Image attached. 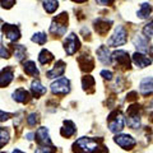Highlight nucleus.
<instances>
[{
    "label": "nucleus",
    "mask_w": 153,
    "mask_h": 153,
    "mask_svg": "<svg viewBox=\"0 0 153 153\" xmlns=\"http://www.w3.org/2000/svg\"><path fill=\"white\" fill-rule=\"evenodd\" d=\"M66 30H68V14L66 13H61L60 16L52 19V23L50 26V32L52 35L61 37L65 35Z\"/></svg>",
    "instance_id": "2"
},
{
    "label": "nucleus",
    "mask_w": 153,
    "mask_h": 153,
    "mask_svg": "<svg viewBox=\"0 0 153 153\" xmlns=\"http://www.w3.org/2000/svg\"><path fill=\"white\" fill-rule=\"evenodd\" d=\"M9 117H10V114L4 112V111L0 110V121H5V120H8Z\"/></svg>",
    "instance_id": "37"
},
{
    "label": "nucleus",
    "mask_w": 153,
    "mask_h": 153,
    "mask_svg": "<svg viewBox=\"0 0 153 153\" xmlns=\"http://www.w3.org/2000/svg\"><path fill=\"white\" fill-rule=\"evenodd\" d=\"M78 64H79L82 71H91L94 66V61L92 59V56L83 54L78 57Z\"/></svg>",
    "instance_id": "17"
},
{
    "label": "nucleus",
    "mask_w": 153,
    "mask_h": 153,
    "mask_svg": "<svg viewBox=\"0 0 153 153\" xmlns=\"http://www.w3.org/2000/svg\"><path fill=\"white\" fill-rule=\"evenodd\" d=\"M100 151V149H98ZM98 151H96V152H93V153H100ZM101 153H107V149H106V147H105V149H103V152H101Z\"/></svg>",
    "instance_id": "39"
},
{
    "label": "nucleus",
    "mask_w": 153,
    "mask_h": 153,
    "mask_svg": "<svg viewBox=\"0 0 153 153\" xmlns=\"http://www.w3.org/2000/svg\"><path fill=\"white\" fill-rule=\"evenodd\" d=\"M107 125L111 133H120L125 126V119H124L123 112L117 110L112 111L107 117Z\"/></svg>",
    "instance_id": "3"
},
{
    "label": "nucleus",
    "mask_w": 153,
    "mask_h": 153,
    "mask_svg": "<svg viewBox=\"0 0 153 153\" xmlns=\"http://www.w3.org/2000/svg\"><path fill=\"white\" fill-rule=\"evenodd\" d=\"M111 60H114L119 68L123 69H129L130 68V57L129 54L124 50H117L114 54H111Z\"/></svg>",
    "instance_id": "7"
},
{
    "label": "nucleus",
    "mask_w": 153,
    "mask_h": 153,
    "mask_svg": "<svg viewBox=\"0 0 153 153\" xmlns=\"http://www.w3.org/2000/svg\"><path fill=\"white\" fill-rule=\"evenodd\" d=\"M128 41V32L123 26H117L115 28L114 35L107 40V45L111 47H117L121 45H125Z\"/></svg>",
    "instance_id": "4"
},
{
    "label": "nucleus",
    "mask_w": 153,
    "mask_h": 153,
    "mask_svg": "<svg viewBox=\"0 0 153 153\" xmlns=\"http://www.w3.org/2000/svg\"><path fill=\"white\" fill-rule=\"evenodd\" d=\"M115 0H96V3L100 4V5H105V7H107V5H111V4H114Z\"/></svg>",
    "instance_id": "36"
},
{
    "label": "nucleus",
    "mask_w": 153,
    "mask_h": 153,
    "mask_svg": "<svg viewBox=\"0 0 153 153\" xmlns=\"http://www.w3.org/2000/svg\"><path fill=\"white\" fill-rule=\"evenodd\" d=\"M13 100L16 102H19V103H27L31 100V96H30V92L26 91L25 88H18V89L14 91Z\"/></svg>",
    "instance_id": "19"
},
{
    "label": "nucleus",
    "mask_w": 153,
    "mask_h": 153,
    "mask_svg": "<svg viewBox=\"0 0 153 153\" xmlns=\"http://www.w3.org/2000/svg\"><path fill=\"white\" fill-rule=\"evenodd\" d=\"M76 131V128L74 125V123L73 121H70V120H66L64 121V126L60 129V134L63 135L64 138H69L71 135H74Z\"/></svg>",
    "instance_id": "21"
},
{
    "label": "nucleus",
    "mask_w": 153,
    "mask_h": 153,
    "mask_svg": "<svg viewBox=\"0 0 153 153\" xmlns=\"http://www.w3.org/2000/svg\"><path fill=\"white\" fill-rule=\"evenodd\" d=\"M3 32H4V35L7 36L8 40L12 42H16L21 38V31L14 25H7V23L3 25Z\"/></svg>",
    "instance_id": "11"
},
{
    "label": "nucleus",
    "mask_w": 153,
    "mask_h": 153,
    "mask_svg": "<svg viewBox=\"0 0 153 153\" xmlns=\"http://www.w3.org/2000/svg\"><path fill=\"white\" fill-rule=\"evenodd\" d=\"M97 57H98V60L101 61L103 65H110V64L112 63L110 50H108V47L105 46V45L100 46L98 49H97Z\"/></svg>",
    "instance_id": "18"
},
{
    "label": "nucleus",
    "mask_w": 153,
    "mask_h": 153,
    "mask_svg": "<svg viewBox=\"0 0 153 153\" xmlns=\"http://www.w3.org/2000/svg\"><path fill=\"white\" fill-rule=\"evenodd\" d=\"M9 138H10V134H9V130L5 128H0V149L3 147H5L9 142Z\"/></svg>",
    "instance_id": "27"
},
{
    "label": "nucleus",
    "mask_w": 153,
    "mask_h": 153,
    "mask_svg": "<svg viewBox=\"0 0 153 153\" xmlns=\"http://www.w3.org/2000/svg\"><path fill=\"white\" fill-rule=\"evenodd\" d=\"M51 92L54 94H61V96L68 94L70 92V80L65 78V76L55 80L51 84Z\"/></svg>",
    "instance_id": "6"
},
{
    "label": "nucleus",
    "mask_w": 153,
    "mask_h": 153,
    "mask_svg": "<svg viewBox=\"0 0 153 153\" xmlns=\"http://www.w3.org/2000/svg\"><path fill=\"white\" fill-rule=\"evenodd\" d=\"M14 4H16V0H0V5L5 9H10Z\"/></svg>",
    "instance_id": "33"
},
{
    "label": "nucleus",
    "mask_w": 153,
    "mask_h": 153,
    "mask_svg": "<svg viewBox=\"0 0 153 153\" xmlns=\"http://www.w3.org/2000/svg\"><path fill=\"white\" fill-rule=\"evenodd\" d=\"M143 36L147 37V38H152V22H149L148 25L144 26V28H143Z\"/></svg>",
    "instance_id": "32"
},
{
    "label": "nucleus",
    "mask_w": 153,
    "mask_h": 153,
    "mask_svg": "<svg viewBox=\"0 0 153 153\" xmlns=\"http://www.w3.org/2000/svg\"><path fill=\"white\" fill-rule=\"evenodd\" d=\"M57 7H59V3H57V0H45L44 1V8L47 13H54Z\"/></svg>",
    "instance_id": "28"
},
{
    "label": "nucleus",
    "mask_w": 153,
    "mask_h": 153,
    "mask_svg": "<svg viewBox=\"0 0 153 153\" xmlns=\"http://www.w3.org/2000/svg\"><path fill=\"white\" fill-rule=\"evenodd\" d=\"M38 123V114L36 112H32L28 115V117H27V124L30 126H36V124Z\"/></svg>",
    "instance_id": "31"
},
{
    "label": "nucleus",
    "mask_w": 153,
    "mask_h": 153,
    "mask_svg": "<svg viewBox=\"0 0 153 153\" xmlns=\"http://www.w3.org/2000/svg\"><path fill=\"white\" fill-rule=\"evenodd\" d=\"M101 75L103 76L105 79H107V80H111L112 79V71H110V70H102L101 71Z\"/></svg>",
    "instance_id": "34"
},
{
    "label": "nucleus",
    "mask_w": 153,
    "mask_h": 153,
    "mask_svg": "<svg viewBox=\"0 0 153 153\" xmlns=\"http://www.w3.org/2000/svg\"><path fill=\"white\" fill-rule=\"evenodd\" d=\"M133 42L139 52H143V54H144V52H148V50H149V52H152V47L148 45V38L144 37L143 35H137L134 37Z\"/></svg>",
    "instance_id": "12"
},
{
    "label": "nucleus",
    "mask_w": 153,
    "mask_h": 153,
    "mask_svg": "<svg viewBox=\"0 0 153 153\" xmlns=\"http://www.w3.org/2000/svg\"><path fill=\"white\" fill-rule=\"evenodd\" d=\"M35 137H36V142H37L38 146H47V147L54 146L52 144V142H51V139H50L49 129L45 128V126L38 128L36 134H35Z\"/></svg>",
    "instance_id": "10"
},
{
    "label": "nucleus",
    "mask_w": 153,
    "mask_h": 153,
    "mask_svg": "<svg viewBox=\"0 0 153 153\" xmlns=\"http://www.w3.org/2000/svg\"><path fill=\"white\" fill-rule=\"evenodd\" d=\"M80 47V41L76 37L75 33H70V35L65 38L64 41V49L68 55H74Z\"/></svg>",
    "instance_id": "9"
},
{
    "label": "nucleus",
    "mask_w": 153,
    "mask_h": 153,
    "mask_svg": "<svg viewBox=\"0 0 153 153\" xmlns=\"http://www.w3.org/2000/svg\"><path fill=\"white\" fill-rule=\"evenodd\" d=\"M111 23H112L111 21H107V19H103V18H98L97 21H94V30L98 35L105 36L110 31Z\"/></svg>",
    "instance_id": "13"
},
{
    "label": "nucleus",
    "mask_w": 153,
    "mask_h": 153,
    "mask_svg": "<svg viewBox=\"0 0 153 153\" xmlns=\"http://www.w3.org/2000/svg\"><path fill=\"white\" fill-rule=\"evenodd\" d=\"M133 61H134V64H135L138 68H146V66L152 64L151 57H148L146 54L139 52V51H137L135 54L133 55Z\"/></svg>",
    "instance_id": "16"
},
{
    "label": "nucleus",
    "mask_w": 153,
    "mask_h": 153,
    "mask_svg": "<svg viewBox=\"0 0 153 153\" xmlns=\"http://www.w3.org/2000/svg\"><path fill=\"white\" fill-rule=\"evenodd\" d=\"M31 40H32V42H36L38 45H45L46 41H47V36L44 32H38V33H35V35L32 36Z\"/></svg>",
    "instance_id": "30"
},
{
    "label": "nucleus",
    "mask_w": 153,
    "mask_h": 153,
    "mask_svg": "<svg viewBox=\"0 0 153 153\" xmlns=\"http://www.w3.org/2000/svg\"><path fill=\"white\" fill-rule=\"evenodd\" d=\"M126 124L131 129H139L140 126V114H139V106L131 105L128 108V116H126Z\"/></svg>",
    "instance_id": "5"
},
{
    "label": "nucleus",
    "mask_w": 153,
    "mask_h": 153,
    "mask_svg": "<svg viewBox=\"0 0 153 153\" xmlns=\"http://www.w3.org/2000/svg\"><path fill=\"white\" fill-rule=\"evenodd\" d=\"M23 69H25L26 74L30 76H38V74H40V71H38L37 66H36V63L32 60L26 61V63L23 64Z\"/></svg>",
    "instance_id": "23"
},
{
    "label": "nucleus",
    "mask_w": 153,
    "mask_h": 153,
    "mask_svg": "<svg viewBox=\"0 0 153 153\" xmlns=\"http://www.w3.org/2000/svg\"><path fill=\"white\" fill-rule=\"evenodd\" d=\"M12 153H25V152H22V151H19V149H16V151H13Z\"/></svg>",
    "instance_id": "40"
},
{
    "label": "nucleus",
    "mask_w": 153,
    "mask_h": 153,
    "mask_svg": "<svg viewBox=\"0 0 153 153\" xmlns=\"http://www.w3.org/2000/svg\"><path fill=\"white\" fill-rule=\"evenodd\" d=\"M71 1H74V3H84V1H87V0H71Z\"/></svg>",
    "instance_id": "38"
},
{
    "label": "nucleus",
    "mask_w": 153,
    "mask_h": 153,
    "mask_svg": "<svg viewBox=\"0 0 153 153\" xmlns=\"http://www.w3.org/2000/svg\"><path fill=\"white\" fill-rule=\"evenodd\" d=\"M151 12H152L151 4L143 3L142 5H140V9H139V10H138V13H137V16H138V18H140V19H147L148 17L151 16Z\"/></svg>",
    "instance_id": "24"
},
{
    "label": "nucleus",
    "mask_w": 153,
    "mask_h": 153,
    "mask_svg": "<svg viewBox=\"0 0 153 153\" xmlns=\"http://www.w3.org/2000/svg\"><path fill=\"white\" fill-rule=\"evenodd\" d=\"M139 91L143 96H149L152 93V76L144 78L139 84Z\"/></svg>",
    "instance_id": "22"
},
{
    "label": "nucleus",
    "mask_w": 153,
    "mask_h": 153,
    "mask_svg": "<svg viewBox=\"0 0 153 153\" xmlns=\"http://www.w3.org/2000/svg\"><path fill=\"white\" fill-rule=\"evenodd\" d=\"M46 91H47L46 87H44L38 79H36V80H33V82H32V84H31V92L33 94V97L40 98L41 96H44L46 93Z\"/></svg>",
    "instance_id": "20"
},
{
    "label": "nucleus",
    "mask_w": 153,
    "mask_h": 153,
    "mask_svg": "<svg viewBox=\"0 0 153 153\" xmlns=\"http://www.w3.org/2000/svg\"><path fill=\"white\" fill-rule=\"evenodd\" d=\"M52 60H54V55H52L51 52H50L49 50H46V49L42 50V51L40 52V55H38V61H40L42 65L50 64Z\"/></svg>",
    "instance_id": "25"
},
{
    "label": "nucleus",
    "mask_w": 153,
    "mask_h": 153,
    "mask_svg": "<svg viewBox=\"0 0 153 153\" xmlns=\"http://www.w3.org/2000/svg\"><path fill=\"white\" fill-rule=\"evenodd\" d=\"M102 139H94V138H87L82 137L73 144V152L74 153H93L100 149Z\"/></svg>",
    "instance_id": "1"
},
{
    "label": "nucleus",
    "mask_w": 153,
    "mask_h": 153,
    "mask_svg": "<svg viewBox=\"0 0 153 153\" xmlns=\"http://www.w3.org/2000/svg\"><path fill=\"white\" fill-rule=\"evenodd\" d=\"M14 78V70L13 68L10 66H8V68L3 69L0 71V87H7V85L10 84V82L13 80Z\"/></svg>",
    "instance_id": "14"
},
{
    "label": "nucleus",
    "mask_w": 153,
    "mask_h": 153,
    "mask_svg": "<svg viewBox=\"0 0 153 153\" xmlns=\"http://www.w3.org/2000/svg\"><path fill=\"white\" fill-rule=\"evenodd\" d=\"M13 49H14V56L17 57V61H22L23 59L26 57V47L22 46V45H13Z\"/></svg>",
    "instance_id": "26"
},
{
    "label": "nucleus",
    "mask_w": 153,
    "mask_h": 153,
    "mask_svg": "<svg viewBox=\"0 0 153 153\" xmlns=\"http://www.w3.org/2000/svg\"><path fill=\"white\" fill-rule=\"evenodd\" d=\"M114 142L116 143L117 146H120L125 151H130L133 149L134 147L137 144V140L134 139L131 135H129V134H119L114 138Z\"/></svg>",
    "instance_id": "8"
},
{
    "label": "nucleus",
    "mask_w": 153,
    "mask_h": 153,
    "mask_svg": "<svg viewBox=\"0 0 153 153\" xmlns=\"http://www.w3.org/2000/svg\"><path fill=\"white\" fill-rule=\"evenodd\" d=\"M9 56H10V54H9V50H8V49H5V47H1V49H0V57L8 59Z\"/></svg>",
    "instance_id": "35"
},
{
    "label": "nucleus",
    "mask_w": 153,
    "mask_h": 153,
    "mask_svg": "<svg viewBox=\"0 0 153 153\" xmlns=\"http://www.w3.org/2000/svg\"><path fill=\"white\" fill-rule=\"evenodd\" d=\"M94 84H96V80L93 79V76L85 75V76H83V78H82V87H83L84 91H88V88H92L93 89Z\"/></svg>",
    "instance_id": "29"
},
{
    "label": "nucleus",
    "mask_w": 153,
    "mask_h": 153,
    "mask_svg": "<svg viewBox=\"0 0 153 153\" xmlns=\"http://www.w3.org/2000/svg\"><path fill=\"white\" fill-rule=\"evenodd\" d=\"M65 66H66V64L64 63L63 60H57L56 63H55V65H54V68L46 73L47 78L52 79V78H57V76L63 75L64 71H65Z\"/></svg>",
    "instance_id": "15"
}]
</instances>
